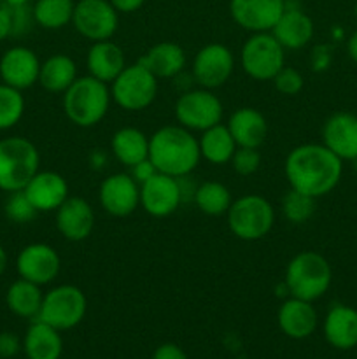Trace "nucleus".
Segmentation results:
<instances>
[{
  "instance_id": "1",
  "label": "nucleus",
  "mask_w": 357,
  "mask_h": 359,
  "mask_svg": "<svg viewBox=\"0 0 357 359\" xmlns=\"http://www.w3.org/2000/svg\"><path fill=\"white\" fill-rule=\"evenodd\" d=\"M284 174L293 189L321 198L338 186L343 161L324 144H301L287 154Z\"/></svg>"
},
{
  "instance_id": "2",
  "label": "nucleus",
  "mask_w": 357,
  "mask_h": 359,
  "mask_svg": "<svg viewBox=\"0 0 357 359\" xmlns=\"http://www.w3.org/2000/svg\"><path fill=\"white\" fill-rule=\"evenodd\" d=\"M149 160L161 174L184 177L198 167V139L181 125H167L149 137Z\"/></svg>"
},
{
  "instance_id": "3",
  "label": "nucleus",
  "mask_w": 357,
  "mask_h": 359,
  "mask_svg": "<svg viewBox=\"0 0 357 359\" xmlns=\"http://www.w3.org/2000/svg\"><path fill=\"white\" fill-rule=\"evenodd\" d=\"M112 95L108 84L93 76L77 77L72 86L63 93L65 116L80 128H91L107 116Z\"/></svg>"
},
{
  "instance_id": "4",
  "label": "nucleus",
  "mask_w": 357,
  "mask_h": 359,
  "mask_svg": "<svg viewBox=\"0 0 357 359\" xmlns=\"http://www.w3.org/2000/svg\"><path fill=\"white\" fill-rule=\"evenodd\" d=\"M332 283V269L328 259L315 251H303L286 266L284 284L289 297L312 302L324 297Z\"/></svg>"
},
{
  "instance_id": "5",
  "label": "nucleus",
  "mask_w": 357,
  "mask_h": 359,
  "mask_svg": "<svg viewBox=\"0 0 357 359\" xmlns=\"http://www.w3.org/2000/svg\"><path fill=\"white\" fill-rule=\"evenodd\" d=\"M41 154L24 137H7L0 140V189L20 191L38 172Z\"/></svg>"
},
{
  "instance_id": "6",
  "label": "nucleus",
  "mask_w": 357,
  "mask_h": 359,
  "mask_svg": "<svg viewBox=\"0 0 357 359\" xmlns=\"http://www.w3.org/2000/svg\"><path fill=\"white\" fill-rule=\"evenodd\" d=\"M227 228L237 238L254 242L266 237L275 224V209L261 195H245L231 203L226 212Z\"/></svg>"
},
{
  "instance_id": "7",
  "label": "nucleus",
  "mask_w": 357,
  "mask_h": 359,
  "mask_svg": "<svg viewBox=\"0 0 357 359\" xmlns=\"http://www.w3.org/2000/svg\"><path fill=\"white\" fill-rule=\"evenodd\" d=\"M86 311L88 300L83 290L74 284H62L44 294L37 319L58 332H66L80 325Z\"/></svg>"
},
{
  "instance_id": "8",
  "label": "nucleus",
  "mask_w": 357,
  "mask_h": 359,
  "mask_svg": "<svg viewBox=\"0 0 357 359\" xmlns=\"http://www.w3.org/2000/svg\"><path fill=\"white\" fill-rule=\"evenodd\" d=\"M112 100L128 112L144 111L149 107L158 95V77L142 63H132L108 84Z\"/></svg>"
},
{
  "instance_id": "9",
  "label": "nucleus",
  "mask_w": 357,
  "mask_h": 359,
  "mask_svg": "<svg viewBox=\"0 0 357 359\" xmlns=\"http://www.w3.org/2000/svg\"><path fill=\"white\" fill-rule=\"evenodd\" d=\"M240 65L252 79L272 81L286 65V49L272 32H258L241 46Z\"/></svg>"
},
{
  "instance_id": "10",
  "label": "nucleus",
  "mask_w": 357,
  "mask_h": 359,
  "mask_svg": "<svg viewBox=\"0 0 357 359\" xmlns=\"http://www.w3.org/2000/svg\"><path fill=\"white\" fill-rule=\"evenodd\" d=\"M223 102L206 88L182 91L175 102V118L177 123L191 132H205L219 125L223 119Z\"/></svg>"
},
{
  "instance_id": "11",
  "label": "nucleus",
  "mask_w": 357,
  "mask_h": 359,
  "mask_svg": "<svg viewBox=\"0 0 357 359\" xmlns=\"http://www.w3.org/2000/svg\"><path fill=\"white\" fill-rule=\"evenodd\" d=\"M72 25L88 41H108L118 30L119 13L108 0H79L74 7Z\"/></svg>"
},
{
  "instance_id": "12",
  "label": "nucleus",
  "mask_w": 357,
  "mask_h": 359,
  "mask_svg": "<svg viewBox=\"0 0 357 359\" xmlns=\"http://www.w3.org/2000/svg\"><path fill=\"white\" fill-rule=\"evenodd\" d=\"M234 70V56L227 46L212 42L200 49L192 60V81L200 88L216 90L230 81Z\"/></svg>"
},
{
  "instance_id": "13",
  "label": "nucleus",
  "mask_w": 357,
  "mask_h": 359,
  "mask_svg": "<svg viewBox=\"0 0 357 359\" xmlns=\"http://www.w3.org/2000/svg\"><path fill=\"white\" fill-rule=\"evenodd\" d=\"M62 259L56 249L49 244L35 242L20 251L16 259V270L21 279L30 280L37 286L51 284L58 277Z\"/></svg>"
},
{
  "instance_id": "14",
  "label": "nucleus",
  "mask_w": 357,
  "mask_h": 359,
  "mask_svg": "<svg viewBox=\"0 0 357 359\" xmlns=\"http://www.w3.org/2000/svg\"><path fill=\"white\" fill-rule=\"evenodd\" d=\"M182 193L178 179L156 172L140 184V207L153 217L172 216L181 207Z\"/></svg>"
},
{
  "instance_id": "15",
  "label": "nucleus",
  "mask_w": 357,
  "mask_h": 359,
  "mask_svg": "<svg viewBox=\"0 0 357 359\" xmlns=\"http://www.w3.org/2000/svg\"><path fill=\"white\" fill-rule=\"evenodd\" d=\"M98 200L107 214L126 217L140 207V184L130 174L118 172L102 181Z\"/></svg>"
},
{
  "instance_id": "16",
  "label": "nucleus",
  "mask_w": 357,
  "mask_h": 359,
  "mask_svg": "<svg viewBox=\"0 0 357 359\" xmlns=\"http://www.w3.org/2000/svg\"><path fill=\"white\" fill-rule=\"evenodd\" d=\"M286 9V0H230L234 23L251 34L272 32Z\"/></svg>"
},
{
  "instance_id": "17",
  "label": "nucleus",
  "mask_w": 357,
  "mask_h": 359,
  "mask_svg": "<svg viewBox=\"0 0 357 359\" xmlns=\"http://www.w3.org/2000/svg\"><path fill=\"white\" fill-rule=\"evenodd\" d=\"M41 60L27 46L9 48L0 58V79L7 86L23 91L38 83Z\"/></svg>"
},
{
  "instance_id": "18",
  "label": "nucleus",
  "mask_w": 357,
  "mask_h": 359,
  "mask_svg": "<svg viewBox=\"0 0 357 359\" xmlns=\"http://www.w3.org/2000/svg\"><path fill=\"white\" fill-rule=\"evenodd\" d=\"M56 212V228L70 242H83L94 230V210L88 200L69 196Z\"/></svg>"
},
{
  "instance_id": "19",
  "label": "nucleus",
  "mask_w": 357,
  "mask_h": 359,
  "mask_svg": "<svg viewBox=\"0 0 357 359\" xmlns=\"http://www.w3.org/2000/svg\"><path fill=\"white\" fill-rule=\"evenodd\" d=\"M322 144L342 161H357V116L336 112L322 126Z\"/></svg>"
},
{
  "instance_id": "20",
  "label": "nucleus",
  "mask_w": 357,
  "mask_h": 359,
  "mask_svg": "<svg viewBox=\"0 0 357 359\" xmlns=\"http://www.w3.org/2000/svg\"><path fill=\"white\" fill-rule=\"evenodd\" d=\"M314 21L301 9L300 4H290V0H286L282 16L272 28V34L282 44V48L293 51L304 48L314 37Z\"/></svg>"
},
{
  "instance_id": "21",
  "label": "nucleus",
  "mask_w": 357,
  "mask_h": 359,
  "mask_svg": "<svg viewBox=\"0 0 357 359\" xmlns=\"http://www.w3.org/2000/svg\"><path fill=\"white\" fill-rule=\"evenodd\" d=\"M276 323L286 337L293 340H304L317 330L318 316L312 302L289 297L280 305Z\"/></svg>"
},
{
  "instance_id": "22",
  "label": "nucleus",
  "mask_w": 357,
  "mask_h": 359,
  "mask_svg": "<svg viewBox=\"0 0 357 359\" xmlns=\"http://www.w3.org/2000/svg\"><path fill=\"white\" fill-rule=\"evenodd\" d=\"M38 212H52L69 198V182L58 172L38 170L23 189Z\"/></svg>"
},
{
  "instance_id": "23",
  "label": "nucleus",
  "mask_w": 357,
  "mask_h": 359,
  "mask_svg": "<svg viewBox=\"0 0 357 359\" xmlns=\"http://www.w3.org/2000/svg\"><path fill=\"white\" fill-rule=\"evenodd\" d=\"M326 342L338 351L357 347V309L345 304H335L328 311L322 325Z\"/></svg>"
},
{
  "instance_id": "24",
  "label": "nucleus",
  "mask_w": 357,
  "mask_h": 359,
  "mask_svg": "<svg viewBox=\"0 0 357 359\" xmlns=\"http://www.w3.org/2000/svg\"><path fill=\"white\" fill-rule=\"evenodd\" d=\"M227 130L238 147H259L268 135L266 118L254 107H240L227 119Z\"/></svg>"
},
{
  "instance_id": "25",
  "label": "nucleus",
  "mask_w": 357,
  "mask_h": 359,
  "mask_svg": "<svg viewBox=\"0 0 357 359\" xmlns=\"http://www.w3.org/2000/svg\"><path fill=\"white\" fill-rule=\"evenodd\" d=\"M86 67L90 76L102 83L111 84L126 67L125 53L111 39L93 42L86 56Z\"/></svg>"
},
{
  "instance_id": "26",
  "label": "nucleus",
  "mask_w": 357,
  "mask_h": 359,
  "mask_svg": "<svg viewBox=\"0 0 357 359\" xmlns=\"http://www.w3.org/2000/svg\"><path fill=\"white\" fill-rule=\"evenodd\" d=\"M139 63L150 70L158 79H174L184 72L188 58L184 49L175 42H158L147 49L146 55L140 56Z\"/></svg>"
},
{
  "instance_id": "27",
  "label": "nucleus",
  "mask_w": 357,
  "mask_h": 359,
  "mask_svg": "<svg viewBox=\"0 0 357 359\" xmlns=\"http://www.w3.org/2000/svg\"><path fill=\"white\" fill-rule=\"evenodd\" d=\"M62 332L34 319L23 339V351L28 359H59L63 353Z\"/></svg>"
},
{
  "instance_id": "28",
  "label": "nucleus",
  "mask_w": 357,
  "mask_h": 359,
  "mask_svg": "<svg viewBox=\"0 0 357 359\" xmlns=\"http://www.w3.org/2000/svg\"><path fill=\"white\" fill-rule=\"evenodd\" d=\"M111 151L119 163L130 168L149 158V137L142 130L125 126L112 135Z\"/></svg>"
},
{
  "instance_id": "29",
  "label": "nucleus",
  "mask_w": 357,
  "mask_h": 359,
  "mask_svg": "<svg viewBox=\"0 0 357 359\" xmlns=\"http://www.w3.org/2000/svg\"><path fill=\"white\" fill-rule=\"evenodd\" d=\"M77 79V65L69 55H52L41 63L38 83L49 93H65Z\"/></svg>"
},
{
  "instance_id": "30",
  "label": "nucleus",
  "mask_w": 357,
  "mask_h": 359,
  "mask_svg": "<svg viewBox=\"0 0 357 359\" xmlns=\"http://www.w3.org/2000/svg\"><path fill=\"white\" fill-rule=\"evenodd\" d=\"M42 298L44 293L41 291V286L20 277L7 287L6 304L14 316L34 321L41 312Z\"/></svg>"
},
{
  "instance_id": "31",
  "label": "nucleus",
  "mask_w": 357,
  "mask_h": 359,
  "mask_svg": "<svg viewBox=\"0 0 357 359\" xmlns=\"http://www.w3.org/2000/svg\"><path fill=\"white\" fill-rule=\"evenodd\" d=\"M200 154L203 160H206L212 165H224L230 163L237 151V142L231 137L230 130L226 125H216L212 128L202 132V137L198 139Z\"/></svg>"
},
{
  "instance_id": "32",
  "label": "nucleus",
  "mask_w": 357,
  "mask_h": 359,
  "mask_svg": "<svg viewBox=\"0 0 357 359\" xmlns=\"http://www.w3.org/2000/svg\"><path fill=\"white\" fill-rule=\"evenodd\" d=\"M192 202L198 207L200 212L206 216H223L230 210L233 198H231L230 189L223 182L206 181L198 184Z\"/></svg>"
},
{
  "instance_id": "33",
  "label": "nucleus",
  "mask_w": 357,
  "mask_h": 359,
  "mask_svg": "<svg viewBox=\"0 0 357 359\" xmlns=\"http://www.w3.org/2000/svg\"><path fill=\"white\" fill-rule=\"evenodd\" d=\"M74 7V0H37L31 9L38 27L46 30H59L72 23Z\"/></svg>"
},
{
  "instance_id": "34",
  "label": "nucleus",
  "mask_w": 357,
  "mask_h": 359,
  "mask_svg": "<svg viewBox=\"0 0 357 359\" xmlns=\"http://www.w3.org/2000/svg\"><path fill=\"white\" fill-rule=\"evenodd\" d=\"M315 202L317 198L314 196H308L290 188L282 198L284 217L293 224H304L315 214Z\"/></svg>"
},
{
  "instance_id": "35",
  "label": "nucleus",
  "mask_w": 357,
  "mask_h": 359,
  "mask_svg": "<svg viewBox=\"0 0 357 359\" xmlns=\"http://www.w3.org/2000/svg\"><path fill=\"white\" fill-rule=\"evenodd\" d=\"M24 114V98L20 90L0 84V132L20 123Z\"/></svg>"
},
{
  "instance_id": "36",
  "label": "nucleus",
  "mask_w": 357,
  "mask_h": 359,
  "mask_svg": "<svg viewBox=\"0 0 357 359\" xmlns=\"http://www.w3.org/2000/svg\"><path fill=\"white\" fill-rule=\"evenodd\" d=\"M4 212H6L7 219L13 221V223L27 224L31 223L37 217L38 210L30 202L27 193L23 189H20V191L9 193V196L6 200V205H4Z\"/></svg>"
},
{
  "instance_id": "37",
  "label": "nucleus",
  "mask_w": 357,
  "mask_h": 359,
  "mask_svg": "<svg viewBox=\"0 0 357 359\" xmlns=\"http://www.w3.org/2000/svg\"><path fill=\"white\" fill-rule=\"evenodd\" d=\"M261 153L255 147H237L233 158H231V167L241 177L255 174L261 167Z\"/></svg>"
},
{
  "instance_id": "38",
  "label": "nucleus",
  "mask_w": 357,
  "mask_h": 359,
  "mask_svg": "<svg viewBox=\"0 0 357 359\" xmlns=\"http://www.w3.org/2000/svg\"><path fill=\"white\" fill-rule=\"evenodd\" d=\"M273 86L279 91L280 95H286V97H294V95L300 93L304 86V79L301 76L300 70H296L294 67L284 65L280 69V72L273 77Z\"/></svg>"
},
{
  "instance_id": "39",
  "label": "nucleus",
  "mask_w": 357,
  "mask_h": 359,
  "mask_svg": "<svg viewBox=\"0 0 357 359\" xmlns=\"http://www.w3.org/2000/svg\"><path fill=\"white\" fill-rule=\"evenodd\" d=\"M10 11H13V37L27 35L35 23L34 9L30 7V4L21 7H10Z\"/></svg>"
},
{
  "instance_id": "40",
  "label": "nucleus",
  "mask_w": 357,
  "mask_h": 359,
  "mask_svg": "<svg viewBox=\"0 0 357 359\" xmlns=\"http://www.w3.org/2000/svg\"><path fill=\"white\" fill-rule=\"evenodd\" d=\"M332 63V49L328 44H318L312 49L310 67L314 72H326Z\"/></svg>"
},
{
  "instance_id": "41",
  "label": "nucleus",
  "mask_w": 357,
  "mask_h": 359,
  "mask_svg": "<svg viewBox=\"0 0 357 359\" xmlns=\"http://www.w3.org/2000/svg\"><path fill=\"white\" fill-rule=\"evenodd\" d=\"M23 349V340L10 332L0 333V358L9 359Z\"/></svg>"
},
{
  "instance_id": "42",
  "label": "nucleus",
  "mask_w": 357,
  "mask_h": 359,
  "mask_svg": "<svg viewBox=\"0 0 357 359\" xmlns=\"http://www.w3.org/2000/svg\"><path fill=\"white\" fill-rule=\"evenodd\" d=\"M153 359H188L184 349L178 347L177 344H161L160 347H156V351L153 353Z\"/></svg>"
},
{
  "instance_id": "43",
  "label": "nucleus",
  "mask_w": 357,
  "mask_h": 359,
  "mask_svg": "<svg viewBox=\"0 0 357 359\" xmlns=\"http://www.w3.org/2000/svg\"><path fill=\"white\" fill-rule=\"evenodd\" d=\"M130 170H132V172H130V175H132V177L135 179L139 184L146 182L147 179H150L158 172L156 167L150 163L149 158H147V160H144V161H140V163L133 165V167H130Z\"/></svg>"
},
{
  "instance_id": "44",
  "label": "nucleus",
  "mask_w": 357,
  "mask_h": 359,
  "mask_svg": "<svg viewBox=\"0 0 357 359\" xmlns=\"http://www.w3.org/2000/svg\"><path fill=\"white\" fill-rule=\"evenodd\" d=\"M13 37V11L6 4L0 6V41Z\"/></svg>"
},
{
  "instance_id": "45",
  "label": "nucleus",
  "mask_w": 357,
  "mask_h": 359,
  "mask_svg": "<svg viewBox=\"0 0 357 359\" xmlns=\"http://www.w3.org/2000/svg\"><path fill=\"white\" fill-rule=\"evenodd\" d=\"M108 2L115 7V11H118V13L130 14V13H135V11H139L140 7L144 6V2H146V0H108Z\"/></svg>"
},
{
  "instance_id": "46",
  "label": "nucleus",
  "mask_w": 357,
  "mask_h": 359,
  "mask_svg": "<svg viewBox=\"0 0 357 359\" xmlns=\"http://www.w3.org/2000/svg\"><path fill=\"white\" fill-rule=\"evenodd\" d=\"M346 53H349V58L357 63V30L346 39Z\"/></svg>"
},
{
  "instance_id": "47",
  "label": "nucleus",
  "mask_w": 357,
  "mask_h": 359,
  "mask_svg": "<svg viewBox=\"0 0 357 359\" xmlns=\"http://www.w3.org/2000/svg\"><path fill=\"white\" fill-rule=\"evenodd\" d=\"M90 161H91V167L93 168H102L105 163V153L102 149L93 151L90 156Z\"/></svg>"
},
{
  "instance_id": "48",
  "label": "nucleus",
  "mask_w": 357,
  "mask_h": 359,
  "mask_svg": "<svg viewBox=\"0 0 357 359\" xmlns=\"http://www.w3.org/2000/svg\"><path fill=\"white\" fill-rule=\"evenodd\" d=\"M6 269H7V252L6 249L2 248V244H0V276L6 272Z\"/></svg>"
},
{
  "instance_id": "49",
  "label": "nucleus",
  "mask_w": 357,
  "mask_h": 359,
  "mask_svg": "<svg viewBox=\"0 0 357 359\" xmlns=\"http://www.w3.org/2000/svg\"><path fill=\"white\" fill-rule=\"evenodd\" d=\"M7 7H21V6H28L30 0H2Z\"/></svg>"
},
{
  "instance_id": "50",
  "label": "nucleus",
  "mask_w": 357,
  "mask_h": 359,
  "mask_svg": "<svg viewBox=\"0 0 357 359\" xmlns=\"http://www.w3.org/2000/svg\"><path fill=\"white\" fill-rule=\"evenodd\" d=\"M354 16H356V20H357V2H356V6H354Z\"/></svg>"
},
{
  "instance_id": "51",
  "label": "nucleus",
  "mask_w": 357,
  "mask_h": 359,
  "mask_svg": "<svg viewBox=\"0 0 357 359\" xmlns=\"http://www.w3.org/2000/svg\"><path fill=\"white\" fill-rule=\"evenodd\" d=\"M2 4H4V2H2V0H0V6H2Z\"/></svg>"
}]
</instances>
